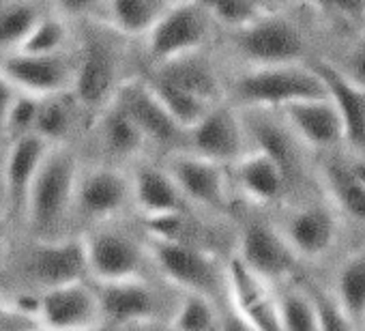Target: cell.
Returning a JSON list of instances; mask_svg holds the SVG:
<instances>
[{
	"mask_svg": "<svg viewBox=\"0 0 365 331\" xmlns=\"http://www.w3.org/2000/svg\"><path fill=\"white\" fill-rule=\"evenodd\" d=\"M275 297L279 307L282 331H318L316 305L307 286H299L288 280L275 284Z\"/></svg>",
	"mask_w": 365,
	"mask_h": 331,
	"instance_id": "cell-32",
	"label": "cell"
},
{
	"mask_svg": "<svg viewBox=\"0 0 365 331\" xmlns=\"http://www.w3.org/2000/svg\"><path fill=\"white\" fill-rule=\"evenodd\" d=\"M56 14L67 18L73 24L82 22H103L106 0H50Z\"/></svg>",
	"mask_w": 365,
	"mask_h": 331,
	"instance_id": "cell-38",
	"label": "cell"
},
{
	"mask_svg": "<svg viewBox=\"0 0 365 331\" xmlns=\"http://www.w3.org/2000/svg\"><path fill=\"white\" fill-rule=\"evenodd\" d=\"M320 97L327 93L309 61L226 71V101L239 110H282L288 103Z\"/></svg>",
	"mask_w": 365,
	"mask_h": 331,
	"instance_id": "cell-4",
	"label": "cell"
},
{
	"mask_svg": "<svg viewBox=\"0 0 365 331\" xmlns=\"http://www.w3.org/2000/svg\"><path fill=\"white\" fill-rule=\"evenodd\" d=\"M174 0H106L103 22L131 41H140Z\"/></svg>",
	"mask_w": 365,
	"mask_h": 331,
	"instance_id": "cell-27",
	"label": "cell"
},
{
	"mask_svg": "<svg viewBox=\"0 0 365 331\" xmlns=\"http://www.w3.org/2000/svg\"><path fill=\"white\" fill-rule=\"evenodd\" d=\"M73 52L76 73L71 95L91 123L131 78L142 73V63L135 41L99 20L76 24Z\"/></svg>",
	"mask_w": 365,
	"mask_h": 331,
	"instance_id": "cell-1",
	"label": "cell"
},
{
	"mask_svg": "<svg viewBox=\"0 0 365 331\" xmlns=\"http://www.w3.org/2000/svg\"><path fill=\"white\" fill-rule=\"evenodd\" d=\"M86 133L93 138V144L97 146V161L101 163H112L123 168V166H131L135 159L148 155V144L144 136L116 101L106 106L88 123Z\"/></svg>",
	"mask_w": 365,
	"mask_h": 331,
	"instance_id": "cell-22",
	"label": "cell"
},
{
	"mask_svg": "<svg viewBox=\"0 0 365 331\" xmlns=\"http://www.w3.org/2000/svg\"><path fill=\"white\" fill-rule=\"evenodd\" d=\"M153 269L180 292H198L213 299L217 305L226 299V263H222L211 248L161 241L146 237Z\"/></svg>",
	"mask_w": 365,
	"mask_h": 331,
	"instance_id": "cell-6",
	"label": "cell"
},
{
	"mask_svg": "<svg viewBox=\"0 0 365 331\" xmlns=\"http://www.w3.org/2000/svg\"><path fill=\"white\" fill-rule=\"evenodd\" d=\"M220 331H256L252 329L228 303L222 307V318H220Z\"/></svg>",
	"mask_w": 365,
	"mask_h": 331,
	"instance_id": "cell-41",
	"label": "cell"
},
{
	"mask_svg": "<svg viewBox=\"0 0 365 331\" xmlns=\"http://www.w3.org/2000/svg\"><path fill=\"white\" fill-rule=\"evenodd\" d=\"M142 73L159 78L211 106L226 101V69L217 58L215 48L185 54L163 65L144 69Z\"/></svg>",
	"mask_w": 365,
	"mask_h": 331,
	"instance_id": "cell-20",
	"label": "cell"
},
{
	"mask_svg": "<svg viewBox=\"0 0 365 331\" xmlns=\"http://www.w3.org/2000/svg\"><path fill=\"white\" fill-rule=\"evenodd\" d=\"M163 166L174 183L198 211L226 215L232 209V183L226 166L213 163L187 151H178L163 157Z\"/></svg>",
	"mask_w": 365,
	"mask_h": 331,
	"instance_id": "cell-10",
	"label": "cell"
},
{
	"mask_svg": "<svg viewBox=\"0 0 365 331\" xmlns=\"http://www.w3.org/2000/svg\"><path fill=\"white\" fill-rule=\"evenodd\" d=\"M0 200H3V196H0Z\"/></svg>",
	"mask_w": 365,
	"mask_h": 331,
	"instance_id": "cell-50",
	"label": "cell"
},
{
	"mask_svg": "<svg viewBox=\"0 0 365 331\" xmlns=\"http://www.w3.org/2000/svg\"><path fill=\"white\" fill-rule=\"evenodd\" d=\"M230 183L232 192H237L245 203L254 207H273L288 198L290 183L284 170L271 159L264 151L252 148L239 161H235L230 168Z\"/></svg>",
	"mask_w": 365,
	"mask_h": 331,
	"instance_id": "cell-23",
	"label": "cell"
},
{
	"mask_svg": "<svg viewBox=\"0 0 365 331\" xmlns=\"http://www.w3.org/2000/svg\"><path fill=\"white\" fill-rule=\"evenodd\" d=\"M0 67L20 93L48 97L71 91L76 73V52L73 48L58 54L11 52L0 56Z\"/></svg>",
	"mask_w": 365,
	"mask_h": 331,
	"instance_id": "cell-18",
	"label": "cell"
},
{
	"mask_svg": "<svg viewBox=\"0 0 365 331\" xmlns=\"http://www.w3.org/2000/svg\"><path fill=\"white\" fill-rule=\"evenodd\" d=\"M116 331H174L165 320L155 322H142V325H129V327H116Z\"/></svg>",
	"mask_w": 365,
	"mask_h": 331,
	"instance_id": "cell-44",
	"label": "cell"
},
{
	"mask_svg": "<svg viewBox=\"0 0 365 331\" xmlns=\"http://www.w3.org/2000/svg\"><path fill=\"white\" fill-rule=\"evenodd\" d=\"M80 127H88V118L71 91L39 97V112L35 136L46 140L50 146H71Z\"/></svg>",
	"mask_w": 365,
	"mask_h": 331,
	"instance_id": "cell-26",
	"label": "cell"
},
{
	"mask_svg": "<svg viewBox=\"0 0 365 331\" xmlns=\"http://www.w3.org/2000/svg\"><path fill=\"white\" fill-rule=\"evenodd\" d=\"M361 322H363V325H365V318H363V320H361Z\"/></svg>",
	"mask_w": 365,
	"mask_h": 331,
	"instance_id": "cell-49",
	"label": "cell"
},
{
	"mask_svg": "<svg viewBox=\"0 0 365 331\" xmlns=\"http://www.w3.org/2000/svg\"><path fill=\"white\" fill-rule=\"evenodd\" d=\"M0 3H7V0H0Z\"/></svg>",
	"mask_w": 365,
	"mask_h": 331,
	"instance_id": "cell-48",
	"label": "cell"
},
{
	"mask_svg": "<svg viewBox=\"0 0 365 331\" xmlns=\"http://www.w3.org/2000/svg\"><path fill=\"white\" fill-rule=\"evenodd\" d=\"M54 7L50 0H7L0 3V56L20 50L37 22Z\"/></svg>",
	"mask_w": 365,
	"mask_h": 331,
	"instance_id": "cell-29",
	"label": "cell"
},
{
	"mask_svg": "<svg viewBox=\"0 0 365 331\" xmlns=\"http://www.w3.org/2000/svg\"><path fill=\"white\" fill-rule=\"evenodd\" d=\"M228 305L256 331H282L275 286L254 273L237 254L226 260Z\"/></svg>",
	"mask_w": 365,
	"mask_h": 331,
	"instance_id": "cell-17",
	"label": "cell"
},
{
	"mask_svg": "<svg viewBox=\"0 0 365 331\" xmlns=\"http://www.w3.org/2000/svg\"><path fill=\"white\" fill-rule=\"evenodd\" d=\"M106 327H129L168 320L172 307L148 277L95 282L91 280Z\"/></svg>",
	"mask_w": 365,
	"mask_h": 331,
	"instance_id": "cell-12",
	"label": "cell"
},
{
	"mask_svg": "<svg viewBox=\"0 0 365 331\" xmlns=\"http://www.w3.org/2000/svg\"><path fill=\"white\" fill-rule=\"evenodd\" d=\"M114 101L125 110V114L135 123L144 136L148 148H159L163 157L185 151L187 129H182L161 101L153 95L142 76L131 78L114 97Z\"/></svg>",
	"mask_w": 365,
	"mask_h": 331,
	"instance_id": "cell-13",
	"label": "cell"
},
{
	"mask_svg": "<svg viewBox=\"0 0 365 331\" xmlns=\"http://www.w3.org/2000/svg\"><path fill=\"white\" fill-rule=\"evenodd\" d=\"M235 254L273 286L292 280L301 263L277 224L260 218L247 220L243 224Z\"/></svg>",
	"mask_w": 365,
	"mask_h": 331,
	"instance_id": "cell-15",
	"label": "cell"
},
{
	"mask_svg": "<svg viewBox=\"0 0 365 331\" xmlns=\"http://www.w3.org/2000/svg\"><path fill=\"white\" fill-rule=\"evenodd\" d=\"M80 166L82 161L73 146H50L33 181L24 213V222L35 239H61L69 235Z\"/></svg>",
	"mask_w": 365,
	"mask_h": 331,
	"instance_id": "cell-3",
	"label": "cell"
},
{
	"mask_svg": "<svg viewBox=\"0 0 365 331\" xmlns=\"http://www.w3.org/2000/svg\"><path fill=\"white\" fill-rule=\"evenodd\" d=\"M0 146H5V142H3V136H0Z\"/></svg>",
	"mask_w": 365,
	"mask_h": 331,
	"instance_id": "cell-47",
	"label": "cell"
},
{
	"mask_svg": "<svg viewBox=\"0 0 365 331\" xmlns=\"http://www.w3.org/2000/svg\"><path fill=\"white\" fill-rule=\"evenodd\" d=\"M18 93H20V91L9 82V78L5 76L3 67H0V121H3V116H5V112H7V108H9V103L14 101V97H16Z\"/></svg>",
	"mask_w": 365,
	"mask_h": 331,
	"instance_id": "cell-42",
	"label": "cell"
},
{
	"mask_svg": "<svg viewBox=\"0 0 365 331\" xmlns=\"http://www.w3.org/2000/svg\"><path fill=\"white\" fill-rule=\"evenodd\" d=\"M7 228H9V222H7V218L3 215V211H0V241L5 239V235H7Z\"/></svg>",
	"mask_w": 365,
	"mask_h": 331,
	"instance_id": "cell-46",
	"label": "cell"
},
{
	"mask_svg": "<svg viewBox=\"0 0 365 331\" xmlns=\"http://www.w3.org/2000/svg\"><path fill=\"white\" fill-rule=\"evenodd\" d=\"M222 307L205 295L180 292L165 322L174 331H220Z\"/></svg>",
	"mask_w": 365,
	"mask_h": 331,
	"instance_id": "cell-31",
	"label": "cell"
},
{
	"mask_svg": "<svg viewBox=\"0 0 365 331\" xmlns=\"http://www.w3.org/2000/svg\"><path fill=\"white\" fill-rule=\"evenodd\" d=\"M346 168L350 170V175H352L356 181H361V183L365 185V153H361V155L348 159V161H346Z\"/></svg>",
	"mask_w": 365,
	"mask_h": 331,
	"instance_id": "cell-43",
	"label": "cell"
},
{
	"mask_svg": "<svg viewBox=\"0 0 365 331\" xmlns=\"http://www.w3.org/2000/svg\"><path fill=\"white\" fill-rule=\"evenodd\" d=\"M312 3L327 16L341 22H363L365 20V0H312Z\"/></svg>",
	"mask_w": 365,
	"mask_h": 331,
	"instance_id": "cell-40",
	"label": "cell"
},
{
	"mask_svg": "<svg viewBox=\"0 0 365 331\" xmlns=\"http://www.w3.org/2000/svg\"><path fill=\"white\" fill-rule=\"evenodd\" d=\"M39 331H99L103 318L91 280H80L39 292Z\"/></svg>",
	"mask_w": 365,
	"mask_h": 331,
	"instance_id": "cell-14",
	"label": "cell"
},
{
	"mask_svg": "<svg viewBox=\"0 0 365 331\" xmlns=\"http://www.w3.org/2000/svg\"><path fill=\"white\" fill-rule=\"evenodd\" d=\"M88 265V280L114 282L131 277H148L153 269L146 237L140 239L127 226L106 222L84 230L82 235Z\"/></svg>",
	"mask_w": 365,
	"mask_h": 331,
	"instance_id": "cell-7",
	"label": "cell"
},
{
	"mask_svg": "<svg viewBox=\"0 0 365 331\" xmlns=\"http://www.w3.org/2000/svg\"><path fill=\"white\" fill-rule=\"evenodd\" d=\"M309 65L320 78L329 101L339 114L344 127V144L365 153V88L341 76L324 58H309Z\"/></svg>",
	"mask_w": 365,
	"mask_h": 331,
	"instance_id": "cell-25",
	"label": "cell"
},
{
	"mask_svg": "<svg viewBox=\"0 0 365 331\" xmlns=\"http://www.w3.org/2000/svg\"><path fill=\"white\" fill-rule=\"evenodd\" d=\"M18 269L26 282L35 286V292L88 280L82 235H67L61 239H33V243L22 250Z\"/></svg>",
	"mask_w": 365,
	"mask_h": 331,
	"instance_id": "cell-9",
	"label": "cell"
},
{
	"mask_svg": "<svg viewBox=\"0 0 365 331\" xmlns=\"http://www.w3.org/2000/svg\"><path fill=\"white\" fill-rule=\"evenodd\" d=\"M50 144L39 136H26L5 144L0 159V196H3V215L7 222H24L29 194L46 159Z\"/></svg>",
	"mask_w": 365,
	"mask_h": 331,
	"instance_id": "cell-16",
	"label": "cell"
},
{
	"mask_svg": "<svg viewBox=\"0 0 365 331\" xmlns=\"http://www.w3.org/2000/svg\"><path fill=\"white\" fill-rule=\"evenodd\" d=\"M129 207H133L129 170L101 161L80 166L73 196V222L88 230L118 220Z\"/></svg>",
	"mask_w": 365,
	"mask_h": 331,
	"instance_id": "cell-8",
	"label": "cell"
},
{
	"mask_svg": "<svg viewBox=\"0 0 365 331\" xmlns=\"http://www.w3.org/2000/svg\"><path fill=\"white\" fill-rule=\"evenodd\" d=\"M194 3H198L215 20L220 31L241 29L258 16L267 14L250 0H194Z\"/></svg>",
	"mask_w": 365,
	"mask_h": 331,
	"instance_id": "cell-35",
	"label": "cell"
},
{
	"mask_svg": "<svg viewBox=\"0 0 365 331\" xmlns=\"http://www.w3.org/2000/svg\"><path fill=\"white\" fill-rule=\"evenodd\" d=\"M341 76L352 80L354 84L365 88V29L354 35L348 48L341 52L337 61H329Z\"/></svg>",
	"mask_w": 365,
	"mask_h": 331,
	"instance_id": "cell-37",
	"label": "cell"
},
{
	"mask_svg": "<svg viewBox=\"0 0 365 331\" xmlns=\"http://www.w3.org/2000/svg\"><path fill=\"white\" fill-rule=\"evenodd\" d=\"M277 112L297 140L309 151H333L344 144V127L329 97L294 101Z\"/></svg>",
	"mask_w": 365,
	"mask_h": 331,
	"instance_id": "cell-24",
	"label": "cell"
},
{
	"mask_svg": "<svg viewBox=\"0 0 365 331\" xmlns=\"http://www.w3.org/2000/svg\"><path fill=\"white\" fill-rule=\"evenodd\" d=\"M339 213L331 203H305L292 207L277 228L299 260L324 258L339 237Z\"/></svg>",
	"mask_w": 365,
	"mask_h": 331,
	"instance_id": "cell-19",
	"label": "cell"
},
{
	"mask_svg": "<svg viewBox=\"0 0 365 331\" xmlns=\"http://www.w3.org/2000/svg\"><path fill=\"white\" fill-rule=\"evenodd\" d=\"M320 181L335 211L365 226V185L350 175L346 161L327 159L320 170Z\"/></svg>",
	"mask_w": 365,
	"mask_h": 331,
	"instance_id": "cell-28",
	"label": "cell"
},
{
	"mask_svg": "<svg viewBox=\"0 0 365 331\" xmlns=\"http://www.w3.org/2000/svg\"><path fill=\"white\" fill-rule=\"evenodd\" d=\"M37 112H39V97L18 93L14 101L9 103L3 121H0V136H3V142L9 144L26 136H35Z\"/></svg>",
	"mask_w": 365,
	"mask_h": 331,
	"instance_id": "cell-34",
	"label": "cell"
},
{
	"mask_svg": "<svg viewBox=\"0 0 365 331\" xmlns=\"http://www.w3.org/2000/svg\"><path fill=\"white\" fill-rule=\"evenodd\" d=\"M76 44V24L56 14L54 9L46 14L37 26L31 31V35L20 46L22 54H58L71 50Z\"/></svg>",
	"mask_w": 365,
	"mask_h": 331,
	"instance_id": "cell-33",
	"label": "cell"
},
{
	"mask_svg": "<svg viewBox=\"0 0 365 331\" xmlns=\"http://www.w3.org/2000/svg\"><path fill=\"white\" fill-rule=\"evenodd\" d=\"M250 3H254L262 11H282L286 5L292 3V0H250Z\"/></svg>",
	"mask_w": 365,
	"mask_h": 331,
	"instance_id": "cell-45",
	"label": "cell"
},
{
	"mask_svg": "<svg viewBox=\"0 0 365 331\" xmlns=\"http://www.w3.org/2000/svg\"><path fill=\"white\" fill-rule=\"evenodd\" d=\"M307 288H309V295L316 305L318 331H356L354 322L346 316V312L339 307V303L335 301V297L329 290H324L316 284H309Z\"/></svg>",
	"mask_w": 365,
	"mask_h": 331,
	"instance_id": "cell-36",
	"label": "cell"
},
{
	"mask_svg": "<svg viewBox=\"0 0 365 331\" xmlns=\"http://www.w3.org/2000/svg\"><path fill=\"white\" fill-rule=\"evenodd\" d=\"M215 52L239 67L299 65L312 58L303 29L284 9L267 11L241 29L222 31Z\"/></svg>",
	"mask_w": 365,
	"mask_h": 331,
	"instance_id": "cell-2",
	"label": "cell"
},
{
	"mask_svg": "<svg viewBox=\"0 0 365 331\" xmlns=\"http://www.w3.org/2000/svg\"><path fill=\"white\" fill-rule=\"evenodd\" d=\"M185 151L230 168L247 151H252L241 110L228 101L215 103L196 125L187 129Z\"/></svg>",
	"mask_w": 365,
	"mask_h": 331,
	"instance_id": "cell-11",
	"label": "cell"
},
{
	"mask_svg": "<svg viewBox=\"0 0 365 331\" xmlns=\"http://www.w3.org/2000/svg\"><path fill=\"white\" fill-rule=\"evenodd\" d=\"M0 331H39V322L11 299H0Z\"/></svg>",
	"mask_w": 365,
	"mask_h": 331,
	"instance_id": "cell-39",
	"label": "cell"
},
{
	"mask_svg": "<svg viewBox=\"0 0 365 331\" xmlns=\"http://www.w3.org/2000/svg\"><path fill=\"white\" fill-rule=\"evenodd\" d=\"M129 179H131L133 207L142 218L196 211L174 183L163 161H155L148 155L135 159L131 163Z\"/></svg>",
	"mask_w": 365,
	"mask_h": 331,
	"instance_id": "cell-21",
	"label": "cell"
},
{
	"mask_svg": "<svg viewBox=\"0 0 365 331\" xmlns=\"http://www.w3.org/2000/svg\"><path fill=\"white\" fill-rule=\"evenodd\" d=\"M333 297L354 325L365 318V250H356L341 260Z\"/></svg>",
	"mask_w": 365,
	"mask_h": 331,
	"instance_id": "cell-30",
	"label": "cell"
},
{
	"mask_svg": "<svg viewBox=\"0 0 365 331\" xmlns=\"http://www.w3.org/2000/svg\"><path fill=\"white\" fill-rule=\"evenodd\" d=\"M309 3H312V0H309Z\"/></svg>",
	"mask_w": 365,
	"mask_h": 331,
	"instance_id": "cell-51",
	"label": "cell"
},
{
	"mask_svg": "<svg viewBox=\"0 0 365 331\" xmlns=\"http://www.w3.org/2000/svg\"><path fill=\"white\" fill-rule=\"evenodd\" d=\"M220 26L194 0H174L155 26L140 39L138 54L142 71L168 61L211 50L217 44Z\"/></svg>",
	"mask_w": 365,
	"mask_h": 331,
	"instance_id": "cell-5",
	"label": "cell"
}]
</instances>
